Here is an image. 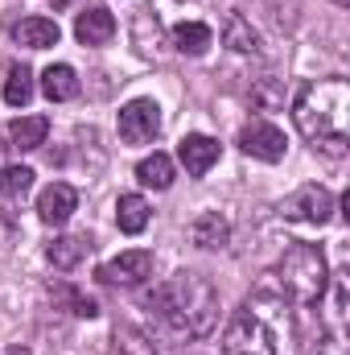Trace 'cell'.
I'll use <instances>...</instances> for the list:
<instances>
[{
  "mask_svg": "<svg viewBox=\"0 0 350 355\" xmlns=\"http://www.w3.org/2000/svg\"><path fill=\"white\" fill-rule=\"evenodd\" d=\"M136 178H140L145 186H153V190H169V186H174V162H169L165 153H153V157H145V162L136 166Z\"/></svg>",
  "mask_w": 350,
  "mask_h": 355,
  "instance_id": "44dd1931",
  "label": "cell"
},
{
  "mask_svg": "<svg viewBox=\"0 0 350 355\" xmlns=\"http://www.w3.org/2000/svg\"><path fill=\"white\" fill-rule=\"evenodd\" d=\"M12 37L21 46H29V50H50V46H58V21H50V17H25L12 29Z\"/></svg>",
  "mask_w": 350,
  "mask_h": 355,
  "instance_id": "5bb4252c",
  "label": "cell"
},
{
  "mask_svg": "<svg viewBox=\"0 0 350 355\" xmlns=\"http://www.w3.org/2000/svg\"><path fill=\"white\" fill-rule=\"evenodd\" d=\"M33 190V170L29 166H8L0 170V194L4 198H25Z\"/></svg>",
  "mask_w": 350,
  "mask_h": 355,
  "instance_id": "603a6c76",
  "label": "cell"
},
{
  "mask_svg": "<svg viewBox=\"0 0 350 355\" xmlns=\"http://www.w3.org/2000/svg\"><path fill=\"white\" fill-rule=\"evenodd\" d=\"M75 37H79L83 46H107V42L116 37V17H111L107 8L91 4V8L79 12V21H75Z\"/></svg>",
  "mask_w": 350,
  "mask_h": 355,
  "instance_id": "8fae6325",
  "label": "cell"
},
{
  "mask_svg": "<svg viewBox=\"0 0 350 355\" xmlns=\"http://www.w3.org/2000/svg\"><path fill=\"white\" fill-rule=\"evenodd\" d=\"M75 207H79V190L66 186V182H50V186L37 194V215H42V223H50V227H62V223L75 215Z\"/></svg>",
  "mask_w": 350,
  "mask_h": 355,
  "instance_id": "9c48e42d",
  "label": "cell"
},
{
  "mask_svg": "<svg viewBox=\"0 0 350 355\" xmlns=\"http://www.w3.org/2000/svg\"><path fill=\"white\" fill-rule=\"evenodd\" d=\"M190 240H194L198 248H223V244L231 240V223H227L219 211H206V215H198V219L190 223Z\"/></svg>",
  "mask_w": 350,
  "mask_h": 355,
  "instance_id": "9a60e30c",
  "label": "cell"
},
{
  "mask_svg": "<svg viewBox=\"0 0 350 355\" xmlns=\"http://www.w3.org/2000/svg\"><path fill=\"white\" fill-rule=\"evenodd\" d=\"M46 137H50V120H46V116H21V120H12V124H8V141H12L21 153L42 149V145H46Z\"/></svg>",
  "mask_w": 350,
  "mask_h": 355,
  "instance_id": "e0dca14e",
  "label": "cell"
},
{
  "mask_svg": "<svg viewBox=\"0 0 350 355\" xmlns=\"http://www.w3.org/2000/svg\"><path fill=\"white\" fill-rule=\"evenodd\" d=\"M29 99H33V75H29V67H12L8 79H4V103L8 107H25Z\"/></svg>",
  "mask_w": 350,
  "mask_h": 355,
  "instance_id": "7402d4cb",
  "label": "cell"
},
{
  "mask_svg": "<svg viewBox=\"0 0 350 355\" xmlns=\"http://www.w3.org/2000/svg\"><path fill=\"white\" fill-rule=\"evenodd\" d=\"M276 289L284 302H297V306H317L330 289V268H326V257L313 248V244H293L284 252L280 268L272 272Z\"/></svg>",
  "mask_w": 350,
  "mask_h": 355,
  "instance_id": "277c9868",
  "label": "cell"
},
{
  "mask_svg": "<svg viewBox=\"0 0 350 355\" xmlns=\"http://www.w3.org/2000/svg\"><path fill=\"white\" fill-rule=\"evenodd\" d=\"M140 306L149 314H157L181 339H206L219 327V289L202 272H190V268L145 289Z\"/></svg>",
  "mask_w": 350,
  "mask_h": 355,
  "instance_id": "7a4b0ae2",
  "label": "cell"
},
{
  "mask_svg": "<svg viewBox=\"0 0 350 355\" xmlns=\"http://www.w3.org/2000/svg\"><path fill=\"white\" fill-rule=\"evenodd\" d=\"M223 355H293V318L276 281L268 277L235 310L223 331Z\"/></svg>",
  "mask_w": 350,
  "mask_h": 355,
  "instance_id": "6da1fadb",
  "label": "cell"
},
{
  "mask_svg": "<svg viewBox=\"0 0 350 355\" xmlns=\"http://www.w3.org/2000/svg\"><path fill=\"white\" fill-rule=\"evenodd\" d=\"M149 219H153V211H149V202H145L140 194H120V202H116V223H120V232L140 236V232L149 227Z\"/></svg>",
  "mask_w": 350,
  "mask_h": 355,
  "instance_id": "d6986e66",
  "label": "cell"
},
{
  "mask_svg": "<svg viewBox=\"0 0 350 355\" xmlns=\"http://www.w3.org/2000/svg\"><path fill=\"white\" fill-rule=\"evenodd\" d=\"M293 120L297 132L322 149L326 157H347L350 149V83L347 79H317L309 87H301L293 103Z\"/></svg>",
  "mask_w": 350,
  "mask_h": 355,
  "instance_id": "3957f363",
  "label": "cell"
},
{
  "mask_svg": "<svg viewBox=\"0 0 350 355\" xmlns=\"http://www.w3.org/2000/svg\"><path fill=\"white\" fill-rule=\"evenodd\" d=\"M239 149H243L248 157H256V162H280L284 149H288V141H284V132H280L276 124L256 120V124H248V128L239 132Z\"/></svg>",
  "mask_w": 350,
  "mask_h": 355,
  "instance_id": "ba28073f",
  "label": "cell"
},
{
  "mask_svg": "<svg viewBox=\"0 0 350 355\" xmlns=\"http://www.w3.org/2000/svg\"><path fill=\"white\" fill-rule=\"evenodd\" d=\"M177 162L185 166V174L202 178L214 162H219V141H214V137H202V132H190V137L177 145Z\"/></svg>",
  "mask_w": 350,
  "mask_h": 355,
  "instance_id": "30bf717a",
  "label": "cell"
},
{
  "mask_svg": "<svg viewBox=\"0 0 350 355\" xmlns=\"http://www.w3.org/2000/svg\"><path fill=\"white\" fill-rule=\"evenodd\" d=\"M280 215L284 219H297V223H313L322 227L330 215H334V194L326 186H301L297 194H288L280 202Z\"/></svg>",
  "mask_w": 350,
  "mask_h": 355,
  "instance_id": "8992f818",
  "label": "cell"
},
{
  "mask_svg": "<svg viewBox=\"0 0 350 355\" xmlns=\"http://www.w3.org/2000/svg\"><path fill=\"white\" fill-rule=\"evenodd\" d=\"M42 91H46L50 103H66V99H75V95H79V75H75V67H66V62L46 67V71H42Z\"/></svg>",
  "mask_w": 350,
  "mask_h": 355,
  "instance_id": "4fadbf2b",
  "label": "cell"
},
{
  "mask_svg": "<svg viewBox=\"0 0 350 355\" xmlns=\"http://www.w3.org/2000/svg\"><path fill=\"white\" fill-rule=\"evenodd\" d=\"M132 42L145 58H161V21H157V8H136L132 17Z\"/></svg>",
  "mask_w": 350,
  "mask_h": 355,
  "instance_id": "7c38bea8",
  "label": "cell"
},
{
  "mask_svg": "<svg viewBox=\"0 0 350 355\" xmlns=\"http://www.w3.org/2000/svg\"><path fill=\"white\" fill-rule=\"evenodd\" d=\"M174 46H177V54L198 58V54H206L214 46V33L202 21H181V25H174Z\"/></svg>",
  "mask_w": 350,
  "mask_h": 355,
  "instance_id": "ac0fdd59",
  "label": "cell"
},
{
  "mask_svg": "<svg viewBox=\"0 0 350 355\" xmlns=\"http://www.w3.org/2000/svg\"><path fill=\"white\" fill-rule=\"evenodd\" d=\"M334 4H350V0H334Z\"/></svg>",
  "mask_w": 350,
  "mask_h": 355,
  "instance_id": "484cf974",
  "label": "cell"
},
{
  "mask_svg": "<svg viewBox=\"0 0 350 355\" xmlns=\"http://www.w3.org/2000/svg\"><path fill=\"white\" fill-rule=\"evenodd\" d=\"M223 42L235 50V54H260V33L252 29V21L243 12H227L223 21Z\"/></svg>",
  "mask_w": 350,
  "mask_h": 355,
  "instance_id": "2e32d148",
  "label": "cell"
},
{
  "mask_svg": "<svg viewBox=\"0 0 350 355\" xmlns=\"http://www.w3.org/2000/svg\"><path fill=\"white\" fill-rule=\"evenodd\" d=\"M50 4H54V8H62V4H71V0H50Z\"/></svg>",
  "mask_w": 350,
  "mask_h": 355,
  "instance_id": "d4e9b609",
  "label": "cell"
},
{
  "mask_svg": "<svg viewBox=\"0 0 350 355\" xmlns=\"http://www.w3.org/2000/svg\"><path fill=\"white\" fill-rule=\"evenodd\" d=\"M95 277H99L103 285H140V281L153 277V252H145V248L120 252V257H111L107 265H99Z\"/></svg>",
  "mask_w": 350,
  "mask_h": 355,
  "instance_id": "52a82bcc",
  "label": "cell"
},
{
  "mask_svg": "<svg viewBox=\"0 0 350 355\" xmlns=\"http://www.w3.org/2000/svg\"><path fill=\"white\" fill-rule=\"evenodd\" d=\"M116 128H120V141L124 145H149L161 132V107L153 99H132V103L120 107Z\"/></svg>",
  "mask_w": 350,
  "mask_h": 355,
  "instance_id": "5b68a950",
  "label": "cell"
},
{
  "mask_svg": "<svg viewBox=\"0 0 350 355\" xmlns=\"http://www.w3.org/2000/svg\"><path fill=\"white\" fill-rule=\"evenodd\" d=\"M116 355H157V347L149 343V335H140L132 327H120L116 331Z\"/></svg>",
  "mask_w": 350,
  "mask_h": 355,
  "instance_id": "cb8c5ba5",
  "label": "cell"
},
{
  "mask_svg": "<svg viewBox=\"0 0 350 355\" xmlns=\"http://www.w3.org/2000/svg\"><path fill=\"white\" fill-rule=\"evenodd\" d=\"M87 248H91L87 236H58V240L46 248V261H50L54 268H62V272H66V268H75L83 257H87Z\"/></svg>",
  "mask_w": 350,
  "mask_h": 355,
  "instance_id": "ffe728a7",
  "label": "cell"
}]
</instances>
